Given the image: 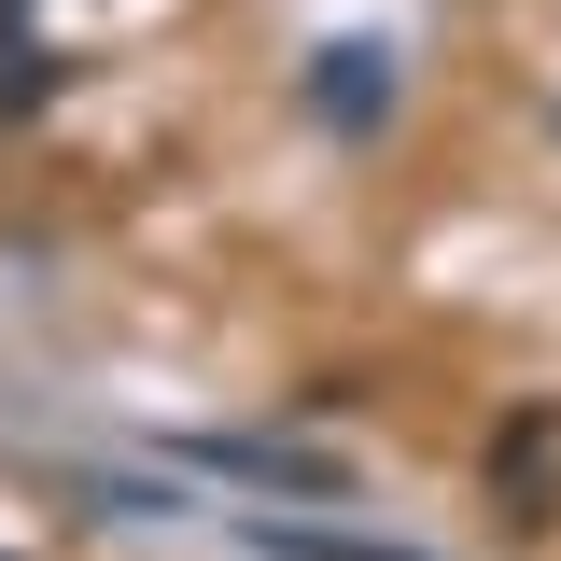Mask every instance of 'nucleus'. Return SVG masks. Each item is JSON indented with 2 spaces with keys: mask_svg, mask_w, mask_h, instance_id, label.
<instances>
[{
  "mask_svg": "<svg viewBox=\"0 0 561 561\" xmlns=\"http://www.w3.org/2000/svg\"><path fill=\"white\" fill-rule=\"evenodd\" d=\"M43 99H57V57H43L28 0H0V113H43Z\"/></svg>",
  "mask_w": 561,
  "mask_h": 561,
  "instance_id": "nucleus-2",
  "label": "nucleus"
},
{
  "mask_svg": "<svg viewBox=\"0 0 561 561\" xmlns=\"http://www.w3.org/2000/svg\"><path fill=\"white\" fill-rule=\"evenodd\" d=\"M393 84H408L393 43H323V57H309V113H323V127H379Z\"/></svg>",
  "mask_w": 561,
  "mask_h": 561,
  "instance_id": "nucleus-1",
  "label": "nucleus"
},
{
  "mask_svg": "<svg viewBox=\"0 0 561 561\" xmlns=\"http://www.w3.org/2000/svg\"><path fill=\"white\" fill-rule=\"evenodd\" d=\"M0 561H14V548H0Z\"/></svg>",
  "mask_w": 561,
  "mask_h": 561,
  "instance_id": "nucleus-4",
  "label": "nucleus"
},
{
  "mask_svg": "<svg viewBox=\"0 0 561 561\" xmlns=\"http://www.w3.org/2000/svg\"><path fill=\"white\" fill-rule=\"evenodd\" d=\"M253 548L267 561H421V548H365V534H280V519H253Z\"/></svg>",
  "mask_w": 561,
  "mask_h": 561,
  "instance_id": "nucleus-3",
  "label": "nucleus"
}]
</instances>
